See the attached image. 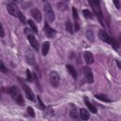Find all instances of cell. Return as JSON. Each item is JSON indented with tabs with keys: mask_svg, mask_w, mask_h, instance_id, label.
<instances>
[{
	"mask_svg": "<svg viewBox=\"0 0 121 121\" xmlns=\"http://www.w3.org/2000/svg\"><path fill=\"white\" fill-rule=\"evenodd\" d=\"M44 11H45V16L46 19L48 20V22L52 23L55 21V12L51 7V5L48 2H45L44 4Z\"/></svg>",
	"mask_w": 121,
	"mask_h": 121,
	"instance_id": "1",
	"label": "cell"
},
{
	"mask_svg": "<svg viewBox=\"0 0 121 121\" xmlns=\"http://www.w3.org/2000/svg\"><path fill=\"white\" fill-rule=\"evenodd\" d=\"M7 9H8V11L10 15H12L14 17H17V18H18L19 14L21 13L19 8L17 7V5L15 3H9L7 5Z\"/></svg>",
	"mask_w": 121,
	"mask_h": 121,
	"instance_id": "2",
	"label": "cell"
},
{
	"mask_svg": "<svg viewBox=\"0 0 121 121\" xmlns=\"http://www.w3.org/2000/svg\"><path fill=\"white\" fill-rule=\"evenodd\" d=\"M59 81H60V79H59L58 73L56 71H55V70L51 71L50 72V83H51L52 86L57 87L58 85H59Z\"/></svg>",
	"mask_w": 121,
	"mask_h": 121,
	"instance_id": "3",
	"label": "cell"
},
{
	"mask_svg": "<svg viewBox=\"0 0 121 121\" xmlns=\"http://www.w3.org/2000/svg\"><path fill=\"white\" fill-rule=\"evenodd\" d=\"M83 72L85 74V77H86V80L88 84H92L93 81H94V78H93V73H92V70L88 67H84L83 68Z\"/></svg>",
	"mask_w": 121,
	"mask_h": 121,
	"instance_id": "4",
	"label": "cell"
},
{
	"mask_svg": "<svg viewBox=\"0 0 121 121\" xmlns=\"http://www.w3.org/2000/svg\"><path fill=\"white\" fill-rule=\"evenodd\" d=\"M99 38L102 41H104V42H106V43H109V44H111L112 41H113V38H111L104 30L99 31Z\"/></svg>",
	"mask_w": 121,
	"mask_h": 121,
	"instance_id": "5",
	"label": "cell"
},
{
	"mask_svg": "<svg viewBox=\"0 0 121 121\" xmlns=\"http://www.w3.org/2000/svg\"><path fill=\"white\" fill-rule=\"evenodd\" d=\"M44 33L47 36V38H49V39H53L56 35V31L53 29L52 27H50V26L48 24H45V26H44Z\"/></svg>",
	"mask_w": 121,
	"mask_h": 121,
	"instance_id": "6",
	"label": "cell"
},
{
	"mask_svg": "<svg viewBox=\"0 0 121 121\" xmlns=\"http://www.w3.org/2000/svg\"><path fill=\"white\" fill-rule=\"evenodd\" d=\"M30 13H31V15H32V17H33L38 23H40V22H41L42 15H41V12L39 11V9H36V8L32 9L30 10Z\"/></svg>",
	"mask_w": 121,
	"mask_h": 121,
	"instance_id": "7",
	"label": "cell"
},
{
	"mask_svg": "<svg viewBox=\"0 0 121 121\" xmlns=\"http://www.w3.org/2000/svg\"><path fill=\"white\" fill-rule=\"evenodd\" d=\"M22 85H23V86H24V89H25V93H26V98L28 99H30L32 101H34L35 100V95H34V93L32 92L30 88L26 85V84H23L22 83Z\"/></svg>",
	"mask_w": 121,
	"mask_h": 121,
	"instance_id": "8",
	"label": "cell"
},
{
	"mask_svg": "<svg viewBox=\"0 0 121 121\" xmlns=\"http://www.w3.org/2000/svg\"><path fill=\"white\" fill-rule=\"evenodd\" d=\"M27 39H28V41H29V43H30V45L36 50V51H38L39 50V43H38V40L36 39V38L33 36V35H27Z\"/></svg>",
	"mask_w": 121,
	"mask_h": 121,
	"instance_id": "9",
	"label": "cell"
},
{
	"mask_svg": "<svg viewBox=\"0 0 121 121\" xmlns=\"http://www.w3.org/2000/svg\"><path fill=\"white\" fill-rule=\"evenodd\" d=\"M84 58H85V61H86V63L87 65H90L94 62V56H93L92 53H90V52H85Z\"/></svg>",
	"mask_w": 121,
	"mask_h": 121,
	"instance_id": "10",
	"label": "cell"
},
{
	"mask_svg": "<svg viewBox=\"0 0 121 121\" xmlns=\"http://www.w3.org/2000/svg\"><path fill=\"white\" fill-rule=\"evenodd\" d=\"M26 62L30 65V66H34L36 64V60H35V56L33 55L32 52H27L26 56Z\"/></svg>",
	"mask_w": 121,
	"mask_h": 121,
	"instance_id": "11",
	"label": "cell"
},
{
	"mask_svg": "<svg viewBox=\"0 0 121 121\" xmlns=\"http://www.w3.org/2000/svg\"><path fill=\"white\" fill-rule=\"evenodd\" d=\"M9 93H10L11 97H12L14 99H16L21 95L19 90H18V88H17L16 86H11V87L9 88Z\"/></svg>",
	"mask_w": 121,
	"mask_h": 121,
	"instance_id": "12",
	"label": "cell"
},
{
	"mask_svg": "<svg viewBox=\"0 0 121 121\" xmlns=\"http://www.w3.org/2000/svg\"><path fill=\"white\" fill-rule=\"evenodd\" d=\"M66 68H67V70L69 72V74H70L74 79H76V78H77V71H76L75 68H74L73 66H71V65H67Z\"/></svg>",
	"mask_w": 121,
	"mask_h": 121,
	"instance_id": "13",
	"label": "cell"
},
{
	"mask_svg": "<svg viewBox=\"0 0 121 121\" xmlns=\"http://www.w3.org/2000/svg\"><path fill=\"white\" fill-rule=\"evenodd\" d=\"M85 102H86V105L87 106V108L89 109L90 113H93V114H97V108L91 103L90 101H88V99H86V97H85Z\"/></svg>",
	"mask_w": 121,
	"mask_h": 121,
	"instance_id": "14",
	"label": "cell"
},
{
	"mask_svg": "<svg viewBox=\"0 0 121 121\" xmlns=\"http://www.w3.org/2000/svg\"><path fill=\"white\" fill-rule=\"evenodd\" d=\"M69 116H70V117L73 118V119H76V118H78V117H79V113H78V111H77V108H76L75 106H73L72 104H71V109H70V111H69Z\"/></svg>",
	"mask_w": 121,
	"mask_h": 121,
	"instance_id": "15",
	"label": "cell"
},
{
	"mask_svg": "<svg viewBox=\"0 0 121 121\" xmlns=\"http://www.w3.org/2000/svg\"><path fill=\"white\" fill-rule=\"evenodd\" d=\"M80 117L83 120H88L89 119V113L86 109H81L80 110Z\"/></svg>",
	"mask_w": 121,
	"mask_h": 121,
	"instance_id": "16",
	"label": "cell"
},
{
	"mask_svg": "<svg viewBox=\"0 0 121 121\" xmlns=\"http://www.w3.org/2000/svg\"><path fill=\"white\" fill-rule=\"evenodd\" d=\"M49 50H50V42L49 41H45L42 44V55L44 56H47V54L49 53Z\"/></svg>",
	"mask_w": 121,
	"mask_h": 121,
	"instance_id": "17",
	"label": "cell"
},
{
	"mask_svg": "<svg viewBox=\"0 0 121 121\" xmlns=\"http://www.w3.org/2000/svg\"><path fill=\"white\" fill-rule=\"evenodd\" d=\"M86 36L87 38V39L90 41V42H94L95 41V35H94V32L91 29H88L86 32Z\"/></svg>",
	"mask_w": 121,
	"mask_h": 121,
	"instance_id": "18",
	"label": "cell"
},
{
	"mask_svg": "<svg viewBox=\"0 0 121 121\" xmlns=\"http://www.w3.org/2000/svg\"><path fill=\"white\" fill-rule=\"evenodd\" d=\"M65 26H66V30L68 31L69 33L73 34V27H72V24H71V22H70L69 20H68V21L66 22Z\"/></svg>",
	"mask_w": 121,
	"mask_h": 121,
	"instance_id": "19",
	"label": "cell"
},
{
	"mask_svg": "<svg viewBox=\"0 0 121 121\" xmlns=\"http://www.w3.org/2000/svg\"><path fill=\"white\" fill-rule=\"evenodd\" d=\"M98 99H99V100H101V101H105V102H111L112 100L110 99H108L106 96H104V95H96L95 96Z\"/></svg>",
	"mask_w": 121,
	"mask_h": 121,
	"instance_id": "20",
	"label": "cell"
},
{
	"mask_svg": "<svg viewBox=\"0 0 121 121\" xmlns=\"http://www.w3.org/2000/svg\"><path fill=\"white\" fill-rule=\"evenodd\" d=\"M27 23H28V25L30 26L31 27V30H33L35 33H38V28H37V26H36V24L32 21V20H28L27 21Z\"/></svg>",
	"mask_w": 121,
	"mask_h": 121,
	"instance_id": "21",
	"label": "cell"
},
{
	"mask_svg": "<svg viewBox=\"0 0 121 121\" xmlns=\"http://www.w3.org/2000/svg\"><path fill=\"white\" fill-rule=\"evenodd\" d=\"M83 14H84V16L86 19H91L92 18V13H91L88 9H84L83 10Z\"/></svg>",
	"mask_w": 121,
	"mask_h": 121,
	"instance_id": "22",
	"label": "cell"
},
{
	"mask_svg": "<svg viewBox=\"0 0 121 121\" xmlns=\"http://www.w3.org/2000/svg\"><path fill=\"white\" fill-rule=\"evenodd\" d=\"M15 101H16V102H17L19 105H21V106H22V105H24V99H23L22 95H20V96H19V97H18V98L15 99Z\"/></svg>",
	"mask_w": 121,
	"mask_h": 121,
	"instance_id": "23",
	"label": "cell"
},
{
	"mask_svg": "<svg viewBox=\"0 0 121 121\" xmlns=\"http://www.w3.org/2000/svg\"><path fill=\"white\" fill-rule=\"evenodd\" d=\"M27 113H28V115L30 116L31 117H35V112H34V110H33V108L32 107H27Z\"/></svg>",
	"mask_w": 121,
	"mask_h": 121,
	"instance_id": "24",
	"label": "cell"
},
{
	"mask_svg": "<svg viewBox=\"0 0 121 121\" xmlns=\"http://www.w3.org/2000/svg\"><path fill=\"white\" fill-rule=\"evenodd\" d=\"M38 101H39V109L45 110V105L43 104V102L41 101V99H40V98L39 96H38Z\"/></svg>",
	"mask_w": 121,
	"mask_h": 121,
	"instance_id": "25",
	"label": "cell"
},
{
	"mask_svg": "<svg viewBox=\"0 0 121 121\" xmlns=\"http://www.w3.org/2000/svg\"><path fill=\"white\" fill-rule=\"evenodd\" d=\"M72 14H73V17H74V19L75 20H79V16H78V11H77V9H75V8H72Z\"/></svg>",
	"mask_w": 121,
	"mask_h": 121,
	"instance_id": "26",
	"label": "cell"
},
{
	"mask_svg": "<svg viewBox=\"0 0 121 121\" xmlns=\"http://www.w3.org/2000/svg\"><path fill=\"white\" fill-rule=\"evenodd\" d=\"M0 71L1 72H3V73H7L8 72V70H7V68L5 67V65L0 61Z\"/></svg>",
	"mask_w": 121,
	"mask_h": 121,
	"instance_id": "27",
	"label": "cell"
},
{
	"mask_svg": "<svg viewBox=\"0 0 121 121\" xmlns=\"http://www.w3.org/2000/svg\"><path fill=\"white\" fill-rule=\"evenodd\" d=\"M18 18H19V20L23 23V24H26V17H25V15L24 14H22V12L19 14V16H18Z\"/></svg>",
	"mask_w": 121,
	"mask_h": 121,
	"instance_id": "28",
	"label": "cell"
},
{
	"mask_svg": "<svg viewBox=\"0 0 121 121\" xmlns=\"http://www.w3.org/2000/svg\"><path fill=\"white\" fill-rule=\"evenodd\" d=\"M57 7H58V9H61V10H65L67 9L66 4H63V3H58L57 4Z\"/></svg>",
	"mask_w": 121,
	"mask_h": 121,
	"instance_id": "29",
	"label": "cell"
},
{
	"mask_svg": "<svg viewBox=\"0 0 121 121\" xmlns=\"http://www.w3.org/2000/svg\"><path fill=\"white\" fill-rule=\"evenodd\" d=\"M113 2H114V4H115L116 8H117V9H120V1H119V0H113Z\"/></svg>",
	"mask_w": 121,
	"mask_h": 121,
	"instance_id": "30",
	"label": "cell"
},
{
	"mask_svg": "<svg viewBox=\"0 0 121 121\" xmlns=\"http://www.w3.org/2000/svg\"><path fill=\"white\" fill-rule=\"evenodd\" d=\"M26 75H27V81H32V74H31L30 70L29 69H27L26 70Z\"/></svg>",
	"mask_w": 121,
	"mask_h": 121,
	"instance_id": "31",
	"label": "cell"
},
{
	"mask_svg": "<svg viewBox=\"0 0 121 121\" xmlns=\"http://www.w3.org/2000/svg\"><path fill=\"white\" fill-rule=\"evenodd\" d=\"M74 28H75V31H79V29H80V25H79V22H78L77 20H75Z\"/></svg>",
	"mask_w": 121,
	"mask_h": 121,
	"instance_id": "32",
	"label": "cell"
},
{
	"mask_svg": "<svg viewBox=\"0 0 121 121\" xmlns=\"http://www.w3.org/2000/svg\"><path fill=\"white\" fill-rule=\"evenodd\" d=\"M5 36V31H4V28H3V26H2V25H1V23H0V37H4Z\"/></svg>",
	"mask_w": 121,
	"mask_h": 121,
	"instance_id": "33",
	"label": "cell"
},
{
	"mask_svg": "<svg viewBox=\"0 0 121 121\" xmlns=\"http://www.w3.org/2000/svg\"><path fill=\"white\" fill-rule=\"evenodd\" d=\"M101 0H89L90 4H99Z\"/></svg>",
	"mask_w": 121,
	"mask_h": 121,
	"instance_id": "34",
	"label": "cell"
},
{
	"mask_svg": "<svg viewBox=\"0 0 121 121\" xmlns=\"http://www.w3.org/2000/svg\"><path fill=\"white\" fill-rule=\"evenodd\" d=\"M117 66H118V68H119V69H121V64L119 63V61L117 60Z\"/></svg>",
	"mask_w": 121,
	"mask_h": 121,
	"instance_id": "35",
	"label": "cell"
},
{
	"mask_svg": "<svg viewBox=\"0 0 121 121\" xmlns=\"http://www.w3.org/2000/svg\"><path fill=\"white\" fill-rule=\"evenodd\" d=\"M11 1H13V2H20L21 0H11Z\"/></svg>",
	"mask_w": 121,
	"mask_h": 121,
	"instance_id": "36",
	"label": "cell"
},
{
	"mask_svg": "<svg viewBox=\"0 0 121 121\" xmlns=\"http://www.w3.org/2000/svg\"><path fill=\"white\" fill-rule=\"evenodd\" d=\"M43 1H46V0H43Z\"/></svg>",
	"mask_w": 121,
	"mask_h": 121,
	"instance_id": "37",
	"label": "cell"
}]
</instances>
